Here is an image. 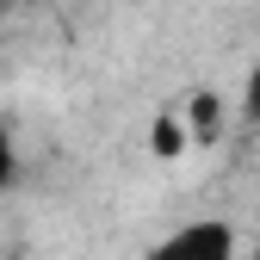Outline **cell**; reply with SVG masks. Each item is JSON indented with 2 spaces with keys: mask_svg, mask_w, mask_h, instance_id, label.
I'll use <instances>...</instances> for the list:
<instances>
[{
  "mask_svg": "<svg viewBox=\"0 0 260 260\" xmlns=\"http://www.w3.org/2000/svg\"><path fill=\"white\" fill-rule=\"evenodd\" d=\"M149 260H236V230L217 223V217H199L186 230H174Z\"/></svg>",
  "mask_w": 260,
  "mask_h": 260,
  "instance_id": "cell-1",
  "label": "cell"
},
{
  "mask_svg": "<svg viewBox=\"0 0 260 260\" xmlns=\"http://www.w3.org/2000/svg\"><path fill=\"white\" fill-rule=\"evenodd\" d=\"M7 180H13V143H7V124H0V192H7Z\"/></svg>",
  "mask_w": 260,
  "mask_h": 260,
  "instance_id": "cell-2",
  "label": "cell"
},
{
  "mask_svg": "<svg viewBox=\"0 0 260 260\" xmlns=\"http://www.w3.org/2000/svg\"><path fill=\"white\" fill-rule=\"evenodd\" d=\"M248 118H254V124H260V75H254V81H248Z\"/></svg>",
  "mask_w": 260,
  "mask_h": 260,
  "instance_id": "cell-3",
  "label": "cell"
},
{
  "mask_svg": "<svg viewBox=\"0 0 260 260\" xmlns=\"http://www.w3.org/2000/svg\"><path fill=\"white\" fill-rule=\"evenodd\" d=\"M254 260H260V254H254Z\"/></svg>",
  "mask_w": 260,
  "mask_h": 260,
  "instance_id": "cell-4",
  "label": "cell"
}]
</instances>
